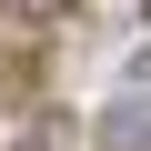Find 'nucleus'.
<instances>
[{
  "label": "nucleus",
  "mask_w": 151,
  "mask_h": 151,
  "mask_svg": "<svg viewBox=\"0 0 151 151\" xmlns=\"http://www.w3.org/2000/svg\"><path fill=\"white\" fill-rule=\"evenodd\" d=\"M101 151H151V91H141V101H111V111H101Z\"/></svg>",
  "instance_id": "f257e3e1"
}]
</instances>
